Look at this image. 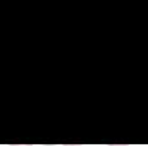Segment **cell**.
<instances>
[{
	"mask_svg": "<svg viewBox=\"0 0 148 146\" xmlns=\"http://www.w3.org/2000/svg\"><path fill=\"white\" fill-rule=\"evenodd\" d=\"M9 146H33V145H9Z\"/></svg>",
	"mask_w": 148,
	"mask_h": 146,
	"instance_id": "1",
	"label": "cell"
},
{
	"mask_svg": "<svg viewBox=\"0 0 148 146\" xmlns=\"http://www.w3.org/2000/svg\"><path fill=\"white\" fill-rule=\"evenodd\" d=\"M109 146H129V145H109Z\"/></svg>",
	"mask_w": 148,
	"mask_h": 146,
	"instance_id": "2",
	"label": "cell"
},
{
	"mask_svg": "<svg viewBox=\"0 0 148 146\" xmlns=\"http://www.w3.org/2000/svg\"><path fill=\"white\" fill-rule=\"evenodd\" d=\"M62 146H83V145H62Z\"/></svg>",
	"mask_w": 148,
	"mask_h": 146,
	"instance_id": "3",
	"label": "cell"
}]
</instances>
